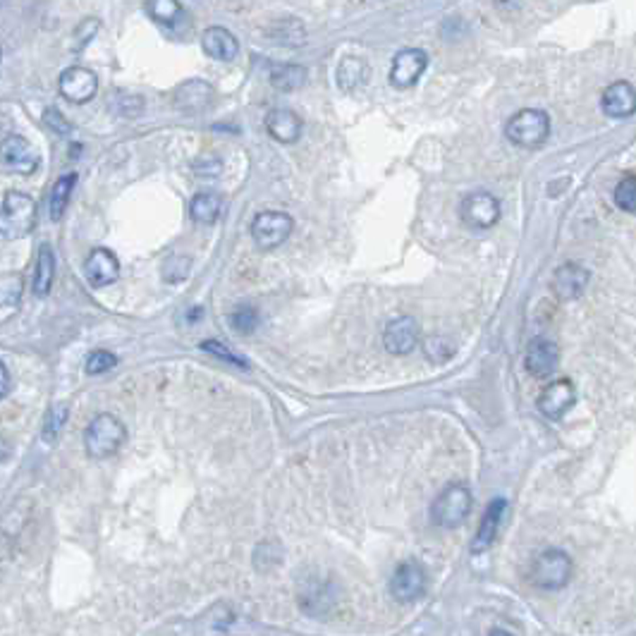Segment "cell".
Wrapping results in <instances>:
<instances>
[{
	"label": "cell",
	"mask_w": 636,
	"mask_h": 636,
	"mask_svg": "<svg viewBox=\"0 0 636 636\" xmlns=\"http://www.w3.org/2000/svg\"><path fill=\"white\" fill-rule=\"evenodd\" d=\"M39 206L24 192H5L3 206H0V237L3 239H22L34 230Z\"/></svg>",
	"instance_id": "obj_1"
},
{
	"label": "cell",
	"mask_w": 636,
	"mask_h": 636,
	"mask_svg": "<svg viewBox=\"0 0 636 636\" xmlns=\"http://www.w3.org/2000/svg\"><path fill=\"white\" fill-rule=\"evenodd\" d=\"M127 441L125 424L112 414H98L85 431V448L91 460H108Z\"/></svg>",
	"instance_id": "obj_2"
},
{
	"label": "cell",
	"mask_w": 636,
	"mask_h": 636,
	"mask_svg": "<svg viewBox=\"0 0 636 636\" xmlns=\"http://www.w3.org/2000/svg\"><path fill=\"white\" fill-rule=\"evenodd\" d=\"M471 505H474L471 490L461 483H450L431 505V522L443 529H457L471 515Z\"/></svg>",
	"instance_id": "obj_3"
},
{
	"label": "cell",
	"mask_w": 636,
	"mask_h": 636,
	"mask_svg": "<svg viewBox=\"0 0 636 636\" xmlns=\"http://www.w3.org/2000/svg\"><path fill=\"white\" fill-rule=\"evenodd\" d=\"M505 137L519 148L543 147L551 137V118H548V112L539 111V108H524L507 120Z\"/></svg>",
	"instance_id": "obj_4"
},
{
	"label": "cell",
	"mask_w": 636,
	"mask_h": 636,
	"mask_svg": "<svg viewBox=\"0 0 636 636\" xmlns=\"http://www.w3.org/2000/svg\"><path fill=\"white\" fill-rule=\"evenodd\" d=\"M574 574V562L562 548H548L533 560L532 584L543 591H558L569 584Z\"/></svg>",
	"instance_id": "obj_5"
},
{
	"label": "cell",
	"mask_w": 636,
	"mask_h": 636,
	"mask_svg": "<svg viewBox=\"0 0 636 636\" xmlns=\"http://www.w3.org/2000/svg\"><path fill=\"white\" fill-rule=\"evenodd\" d=\"M294 230V218L282 211H261L252 220V239L261 252H273L285 245Z\"/></svg>",
	"instance_id": "obj_6"
},
{
	"label": "cell",
	"mask_w": 636,
	"mask_h": 636,
	"mask_svg": "<svg viewBox=\"0 0 636 636\" xmlns=\"http://www.w3.org/2000/svg\"><path fill=\"white\" fill-rule=\"evenodd\" d=\"M460 218L471 230H490L500 220V202L483 189L469 192L460 202Z\"/></svg>",
	"instance_id": "obj_7"
},
{
	"label": "cell",
	"mask_w": 636,
	"mask_h": 636,
	"mask_svg": "<svg viewBox=\"0 0 636 636\" xmlns=\"http://www.w3.org/2000/svg\"><path fill=\"white\" fill-rule=\"evenodd\" d=\"M428 588V574L424 565L407 560L399 562L398 569L390 577V596L399 603H414L419 601L421 596L426 594Z\"/></svg>",
	"instance_id": "obj_8"
},
{
	"label": "cell",
	"mask_w": 636,
	"mask_h": 636,
	"mask_svg": "<svg viewBox=\"0 0 636 636\" xmlns=\"http://www.w3.org/2000/svg\"><path fill=\"white\" fill-rule=\"evenodd\" d=\"M0 158L3 168L14 175H31L39 168V154L31 147V141L24 139L22 134H7L0 144Z\"/></svg>",
	"instance_id": "obj_9"
},
{
	"label": "cell",
	"mask_w": 636,
	"mask_h": 636,
	"mask_svg": "<svg viewBox=\"0 0 636 636\" xmlns=\"http://www.w3.org/2000/svg\"><path fill=\"white\" fill-rule=\"evenodd\" d=\"M421 340V326L414 316H398L383 330V347L395 357H405L417 350Z\"/></svg>",
	"instance_id": "obj_10"
},
{
	"label": "cell",
	"mask_w": 636,
	"mask_h": 636,
	"mask_svg": "<svg viewBox=\"0 0 636 636\" xmlns=\"http://www.w3.org/2000/svg\"><path fill=\"white\" fill-rule=\"evenodd\" d=\"M428 67L426 50L402 49L395 53L390 65V85L395 89H412Z\"/></svg>",
	"instance_id": "obj_11"
},
{
	"label": "cell",
	"mask_w": 636,
	"mask_h": 636,
	"mask_svg": "<svg viewBox=\"0 0 636 636\" xmlns=\"http://www.w3.org/2000/svg\"><path fill=\"white\" fill-rule=\"evenodd\" d=\"M577 402V388L569 378H558L551 385H545L543 392L539 395V412L545 419L558 421L562 419Z\"/></svg>",
	"instance_id": "obj_12"
},
{
	"label": "cell",
	"mask_w": 636,
	"mask_h": 636,
	"mask_svg": "<svg viewBox=\"0 0 636 636\" xmlns=\"http://www.w3.org/2000/svg\"><path fill=\"white\" fill-rule=\"evenodd\" d=\"M58 89H60V96L67 98L70 103H86V101L96 96L98 77L89 67L75 65V67H67V70L60 75Z\"/></svg>",
	"instance_id": "obj_13"
},
{
	"label": "cell",
	"mask_w": 636,
	"mask_h": 636,
	"mask_svg": "<svg viewBox=\"0 0 636 636\" xmlns=\"http://www.w3.org/2000/svg\"><path fill=\"white\" fill-rule=\"evenodd\" d=\"M588 280H591V273L587 268L581 266V264H574V261H567V264H562L555 271L551 287L558 300L572 301L579 300L581 294L587 292Z\"/></svg>",
	"instance_id": "obj_14"
},
{
	"label": "cell",
	"mask_w": 636,
	"mask_h": 636,
	"mask_svg": "<svg viewBox=\"0 0 636 636\" xmlns=\"http://www.w3.org/2000/svg\"><path fill=\"white\" fill-rule=\"evenodd\" d=\"M560 363V347L551 337H533L524 354V369L533 378H548Z\"/></svg>",
	"instance_id": "obj_15"
},
{
	"label": "cell",
	"mask_w": 636,
	"mask_h": 636,
	"mask_svg": "<svg viewBox=\"0 0 636 636\" xmlns=\"http://www.w3.org/2000/svg\"><path fill=\"white\" fill-rule=\"evenodd\" d=\"M85 275H86V282H89L91 287H96V290L98 287L112 285V282L120 278L118 256H115L111 249L98 246V249H94V252L86 256Z\"/></svg>",
	"instance_id": "obj_16"
},
{
	"label": "cell",
	"mask_w": 636,
	"mask_h": 636,
	"mask_svg": "<svg viewBox=\"0 0 636 636\" xmlns=\"http://www.w3.org/2000/svg\"><path fill=\"white\" fill-rule=\"evenodd\" d=\"M603 112L613 120H627L636 115V89L630 82H615L603 91Z\"/></svg>",
	"instance_id": "obj_17"
},
{
	"label": "cell",
	"mask_w": 636,
	"mask_h": 636,
	"mask_svg": "<svg viewBox=\"0 0 636 636\" xmlns=\"http://www.w3.org/2000/svg\"><path fill=\"white\" fill-rule=\"evenodd\" d=\"M505 512H507V500L503 497H496L490 500L486 512H483L481 524L476 529L474 533V543H471V552H483L488 551L490 545L496 543L497 532H500V524H503Z\"/></svg>",
	"instance_id": "obj_18"
},
{
	"label": "cell",
	"mask_w": 636,
	"mask_h": 636,
	"mask_svg": "<svg viewBox=\"0 0 636 636\" xmlns=\"http://www.w3.org/2000/svg\"><path fill=\"white\" fill-rule=\"evenodd\" d=\"M266 130L273 139L280 141V144H294V141H300L304 122L290 108H273L266 115Z\"/></svg>",
	"instance_id": "obj_19"
},
{
	"label": "cell",
	"mask_w": 636,
	"mask_h": 636,
	"mask_svg": "<svg viewBox=\"0 0 636 636\" xmlns=\"http://www.w3.org/2000/svg\"><path fill=\"white\" fill-rule=\"evenodd\" d=\"M203 53L220 63H230L239 53V41L225 27H209L202 34Z\"/></svg>",
	"instance_id": "obj_20"
},
{
	"label": "cell",
	"mask_w": 636,
	"mask_h": 636,
	"mask_svg": "<svg viewBox=\"0 0 636 636\" xmlns=\"http://www.w3.org/2000/svg\"><path fill=\"white\" fill-rule=\"evenodd\" d=\"M211 96H213V89H211L209 82H203V79H189V82L177 86L175 91L177 111L189 112V115L202 112L203 108L211 103Z\"/></svg>",
	"instance_id": "obj_21"
},
{
	"label": "cell",
	"mask_w": 636,
	"mask_h": 636,
	"mask_svg": "<svg viewBox=\"0 0 636 636\" xmlns=\"http://www.w3.org/2000/svg\"><path fill=\"white\" fill-rule=\"evenodd\" d=\"M53 282H56V254H53L50 245H41L39 254H36L34 280H31L36 297H49Z\"/></svg>",
	"instance_id": "obj_22"
},
{
	"label": "cell",
	"mask_w": 636,
	"mask_h": 636,
	"mask_svg": "<svg viewBox=\"0 0 636 636\" xmlns=\"http://www.w3.org/2000/svg\"><path fill=\"white\" fill-rule=\"evenodd\" d=\"M371 77V67L363 58L347 56L337 65V86L347 94H354L357 89L366 86Z\"/></svg>",
	"instance_id": "obj_23"
},
{
	"label": "cell",
	"mask_w": 636,
	"mask_h": 636,
	"mask_svg": "<svg viewBox=\"0 0 636 636\" xmlns=\"http://www.w3.org/2000/svg\"><path fill=\"white\" fill-rule=\"evenodd\" d=\"M22 292H24V282H22L20 275L5 273L3 280H0V321L7 323L10 321V316L17 314Z\"/></svg>",
	"instance_id": "obj_24"
},
{
	"label": "cell",
	"mask_w": 636,
	"mask_h": 636,
	"mask_svg": "<svg viewBox=\"0 0 636 636\" xmlns=\"http://www.w3.org/2000/svg\"><path fill=\"white\" fill-rule=\"evenodd\" d=\"M223 211V199L216 192H199L189 202V216L194 223H213Z\"/></svg>",
	"instance_id": "obj_25"
},
{
	"label": "cell",
	"mask_w": 636,
	"mask_h": 636,
	"mask_svg": "<svg viewBox=\"0 0 636 636\" xmlns=\"http://www.w3.org/2000/svg\"><path fill=\"white\" fill-rule=\"evenodd\" d=\"M75 187H77V175H75V173H67V175L58 177L53 189H50V218H53L56 223L65 216V211L70 206Z\"/></svg>",
	"instance_id": "obj_26"
},
{
	"label": "cell",
	"mask_w": 636,
	"mask_h": 636,
	"mask_svg": "<svg viewBox=\"0 0 636 636\" xmlns=\"http://www.w3.org/2000/svg\"><path fill=\"white\" fill-rule=\"evenodd\" d=\"M271 85L278 91H297L307 85V70L301 65H275L271 70Z\"/></svg>",
	"instance_id": "obj_27"
},
{
	"label": "cell",
	"mask_w": 636,
	"mask_h": 636,
	"mask_svg": "<svg viewBox=\"0 0 636 636\" xmlns=\"http://www.w3.org/2000/svg\"><path fill=\"white\" fill-rule=\"evenodd\" d=\"M67 417H70V407L65 402H58L46 412L41 424V438L46 443H56L58 435L63 434L65 424H67Z\"/></svg>",
	"instance_id": "obj_28"
},
{
	"label": "cell",
	"mask_w": 636,
	"mask_h": 636,
	"mask_svg": "<svg viewBox=\"0 0 636 636\" xmlns=\"http://www.w3.org/2000/svg\"><path fill=\"white\" fill-rule=\"evenodd\" d=\"M615 206L624 213H636V175H627L615 184Z\"/></svg>",
	"instance_id": "obj_29"
},
{
	"label": "cell",
	"mask_w": 636,
	"mask_h": 636,
	"mask_svg": "<svg viewBox=\"0 0 636 636\" xmlns=\"http://www.w3.org/2000/svg\"><path fill=\"white\" fill-rule=\"evenodd\" d=\"M230 326L237 330L239 336H249L259 328V311L249 304H239L230 314Z\"/></svg>",
	"instance_id": "obj_30"
},
{
	"label": "cell",
	"mask_w": 636,
	"mask_h": 636,
	"mask_svg": "<svg viewBox=\"0 0 636 636\" xmlns=\"http://www.w3.org/2000/svg\"><path fill=\"white\" fill-rule=\"evenodd\" d=\"M147 10L158 24H173L182 14V3L180 0H148Z\"/></svg>",
	"instance_id": "obj_31"
},
{
	"label": "cell",
	"mask_w": 636,
	"mask_h": 636,
	"mask_svg": "<svg viewBox=\"0 0 636 636\" xmlns=\"http://www.w3.org/2000/svg\"><path fill=\"white\" fill-rule=\"evenodd\" d=\"M115 366H118V357L108 350H94L89 357H86V363H85L86 373H91V376L108 373V371L115 369Z\"/></svg>",
	"instance_id": "obj_32"
},
{
	"label": "cell",
	"mask_w": 636,
	"mask_h": 636,
	"mask_svg": "<svg viewBox=\"0 0 636 636\" xmlns=\"http://www.w3.org/2000/svg\"><path fill=\"white\" fill-rule=\"evenodd\" d=\"M202 350L209 352V354H213V357L223 359V362L232 363V366H239V369H249V363L245 362L242 357H237L235 352L230 350V347H225L223 343H218V340H206V343H202Z\"/></svg>",
	"instance_id": "obj_33"
},
{
	"label": "cell",
	"mask_w": 636,
	"mask_h": 636,
	"mask_svg": "<svg viewBox=\"0 0 636 636\" xmlns=\"http://www.w3.org/2000/svg\"><path fill=\"white\" fill-rule=\"evenodd\" d=\"M189 266H192V261H189L187 256H182V254L170 256V259L166 261V266H163V278L168 280V282H177V280L187 275Z\"/></svg>",
	"instance_id": "obj_34"
},
{
	"label": "cell",
	"mask_w": 636,
	"mask_h": 636,
	"mask_svg": "<svg viewBox=\"0 0 636 636\" xmlns=\"http://www.w3.org/2000/svg\"><path fill=\"white\" fill-rule=\"evenodd\" d=\"M43 122L53 130L56 134H70L72 132V125L65 120V115L58 108H49V111L43 112Z\"/></svg>",
	"instance_id": "obj_35"
},
{
	"label": "cell",
	"mask_w": 636,
	"mask_h": 636,
	"mask_svg": "<svg viewBox=\"0 0 636 636\" xmlns=\"http://www.w3.org/2000/svg\"><path fill=\"white\" fill-rule=\"evenodd\" d=\"M0 376H3V388H0V395H3V398H7V392H10V371H7V363H3Z\"/></svg>",
	"instance_id": "obj_36"
}]
</instances>
